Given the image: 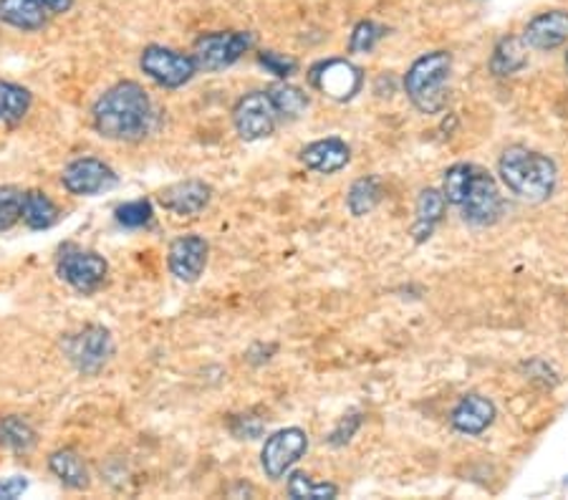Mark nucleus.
Here are the masks:
<instances>
[{
  "label": "nucleus",
  "mask_w": 568,
  "mask_h": 500,
  "mask_svg": "<svg viewBox=\"0 0 568 500\" xmlns=\"http://www.w3.org/2000/svg\"><path fill=\"white\" fill-rule=\"evenodd\" d=\"M473 172H475V165H468V163L452 165L448 172H445L442 195L450 205H458V207L462 205V200H465V195H468L470 180H473Z\"/></svg>",
  "instance_id": "27"
},
{
  "label": "nucleus",
  "mask_w": 568,
  "mask_h": 500,
  "mask_svg": "<svg viewBox=\"0 0 568 500\" xmlns=\"http://www.w3.org/2000/svg\"><path fill=\"white\" fill-rule=\"evenodd\" d=\"M362 69L346 59H329L311 69V84L334 102H348L362 88Z\"/></svg>",
  "instance_id": "9"
},
{
  "label": "nucleus",
  "mask_w": 568,
  "mask_h": 500,
  "mask_svg": "<svg viewBox=\"0 0 568 500\" xmlns=\"http://www.w3.org/2000/svg\"><path fill=\"white\" fill-rule=\"evenodd\" d=\"M301 159L308 169H313V172L331 175L348 165V159H352V147H348L344 140H339V136H329V140L308 144V147L301 152Z\"/></svg>",
  "instance_id": "17"
},
{
  "label": "nucleus",
  "mask_w": 568,
  "mask_h": 500,
  "mask_svg": "<svg viewBox=\"0 0 568 500\" xmlns=\"http://www.w3.org/2000/svg\"><path fill=\"white\" fill-rule=\"evenodd\" d=\"M288 496L291 498H336L339 488L334 483H316L311 475L296 473L288 478Z\"/></svg>",
  "instance_id": "28"
},
{
  "label": "nucleus",
  "mask_w": 568,
  "mask_h": 500,
  "mask_svg": "<svg viewBox=\"0 0 568 500\" xmlns=\"http://www.w3.org/2000/svg\"><path fill=\"white\" fill-rule=\"evenodd\" d=\"M23 200H26V192L0 188V233L11 230L15 223L23 221Z\"/></svg>",
  "instance_id": "29"
},
{
  "label": "nucleus",
  "mask_w": 568,
  "mask_h": 500,
  "mask_svg": "<svg viewBox=\"0 0 568 500\" xmlns=\"http://www.w3.org/2000/svg\"><path fill=\"white\" fill-rule=\"evenodd\" d=\"M498 175L506 188L525 203H546L558 182L556 163L541 152L513 144L498 159Z\"/></svg>",
  "instance_id": "2"
},
{
  "label": "nucleus",
  "mask_w": 568,
  "mask_h": 500,
  "mask_svg": "<svg viewBox=\"0 0 568 500\" xmlns=\"http://www.w3.org/2000/svg\"><path fill=\"white\" fill-rule=\"evenodd\" d=\"M67 357L81 374H96L114 357V338L109 329L86 326L67 338Z\"/></svg>",
  "instance_id": "7"
},
{
  "label": "nucleus",
  "mask_w": 568,
  "mask_h": 500,
  "mask_svg": "<svg viewBox=\"0 0 568 500\" xmlns=\"http://www.w3.org/2000/svg\"><path fill=\"white\" fill-rule=\"evenodd\" d=\"M523 41L535 51H554L568 41V13L566 11H546L529 21L523 31Z\"/></svg>",
  "instance_id": "15"
},
{
  "label": "nucleus",
  "mask_w": 568,
  "mask_h": 500,
  "mask_svg": "<svg viewBox=\"0 0 568 500\" xmlns=\"http://www.w3.org/2000/svg\"><path fill=\"white\" fill-rule=\"evenodd\" d=\"M256 44L250 31H217V34H202L192 46V59L200 71H223L242 59Z\"/></svg>",
  "instance_id": "4"
},
{
  "label": "nucleus",
  "mask_w": 568,
  "mask_h": 500,
  "mask_svg": "<svg viewBox=\"0 0 568 500\" xmlns=\"http://www.w3.org/2000/svg\"><path fill=\"white\" fill-rule=\"evenodd\" d=\"M462 215L475 225H493L502 213V195L493 177L475 167L473 180H470L468 195L462 200Z\"/></svg>",
  "instance_id": "11"
},
{
  "label": "nucleus",
  "mask_w": 568,
  "mask_h": 500,
  "mask_svg": "<svg viewBox=\"0 0 568 500\" xmlns=\"http://www.w3.org/2000/svg\"><path fill=\"white\" fill-rule=\"evenodd\" d=\"M258 61H261V67L268 71V74L279 76L281 82H286V79H291L298 71L296 59H291V56L279 51H263L258 56Z\"/></svg>",
  "instance_id": "32"
},
{
  "label": "nucleus",
  "mask_w": 568,
  "mask_h": 500,
  "mask_svg": "<svg viewBox=\"0 0 568 500\" xmlns=\"http://www.w3.org/2000/svg\"><path fill=\"white\" fill-rule=\"evenodd\" d=\"M495 419V405L483 394H465L450 413V425L462 434H481Z\"/></svg>",
  "instance_id": "16"
},
{
  "label": "nucleus",
  "mask_w": 568,
  "mask_h": 500,
  "mask_svg": "<svg viewBox=\"0 0 568 500\" xmlns=\"http://www.w3.org/2000/svg\"><path fill=\"white\" fill-rule=\"evenodd\" d=\"M308 450V434L301 427H286V430L273 432L265 440L261 453V467L268 478L279 480L294 467Z\"/></svg>",
  "instance_id": "8"
},
{
  "label": "nucleus",
  "mask_w": 568,
  "mask_h": 500,
  "mask_svg": "<svg viewBox=\"0 0 568 500\" xmlns=\"http://www.w3.org/2000/svg\"><path fill=\"white\" fill-rule=\"evenodd\" d=\"M51 11L40 0H0V23L34 34L48 23Z\"/></svg>",
  "instance_id": "18"
},
{
  "label": "nucleus",
  "mask_w": 568,
  "mask_h": 500,
  "mask_svg": "<svg viewBox=\"0 0 568 500\" xmlns=\"http://www.w3.org/2000/svg\"><path fill=\"white\" fill-rule=\"evenodd\" d=\"M263 432H265L263 419H258V417H235L233 434L238 440H258Z\"/></svg>",
  "instance_id": "33"
},
{
  "label": "nucleus",
  "mask_w": 568,
  "mask_h": 500,
  "mask_svg": "<svg viewBox=\"0 0 568 500\" xmlns=\"http://www.w3.org/2000/svg\"><path fill=\"white\" fill-rule=\"evenodd\" d=\"M40 3H44L48 11H51V15L54 13H67L71 8V0H40Z\"/></svg>",
  "instance_id": "36"
},
{
  "label": "nucleus",
  "mask_w": 568,
  "mask_h": 500,
  "mask_svg": "<svg viewBox=\"0 0 568 500\" xmlns=\"http://www.w3.org/2000/svg\"><path fill=\"white\" fill-rule=\"evenodd\" d=\"M213 190L202 180L175 182L159 192V203L177 217H194L210 205Z\"/></svg>",
  "instance_id": "14"
},
{
  "label": "nucleus",
  "mask_w": 568,
  "mask_h": 500,
  "mask_svg": "<svg viewBox=\"0 0 568 500\" xmlns=\"http://www.w3.org/2000/svg\"><path fill=\"white\" fill-rule=\"evenodd\" d=\"M359 427H362V415H348V417H344V419H341V422L336 425V430L331 432L329 442H331V445H334V448L346 445V442L354 438V432L359 430Z\"/></svg>",
  "instance_id": "34"
},
{
  "label": "nucleus",
  "mask_w": 568,
  "mask_h": 500,
  "mask_svg": "<svg viewBox=\"0 0 568 500\" xmlns=\"http://www.w3.org/2000/svg\"><path fill=\"white\" fill-rule=\"evenodd\" d=\"M381 36H384V28L377 26L375 21H362L356 23L352 31V41H348V51L352 53H369L375 48Z\"/></svg>",
  "instance_id": "30"
},
{
  "label": "nucleus",
  "mask_w": 568,
  "mask_h": 500,
  "mask_svg": "<svg viewBox=\"0 0 568 500\" xmlns=\"http://www.w3.org/2000/svg\"><path fill=\"white\" fill-rule=\"evenodd\" d=\"M566 67H568V53H566Z\"/></svg>",
  "instance_id": "37"
},
{
  "label": "nucleus",
  "mask_w": 568,
  "mask_h": 500,
  "mask_svg": "<svg viewBox=\"0 0 568 500\" xmlns=\"http://www.w3.org/2000/svg\"><path fill=\"white\" fill-rule=\"evenodd\" d=\"M48 471L59 478L61 486H67L71 490H84L88 486V471L84 457L71 448L51 453V457H48Z\"/></svg>",
  "instance_id": "19"
},
{
  "label": "nucleus",
  "mask_w": 568,
  "mask_h": 500,
  "mask_svg": "<svg viewBox=\"0 0 568 500\" xmlns=\"http://www.w3.org/2000/svg\"><path fill=\"white\" fill-rule=\"evenodd\" d=\"M445 205H448V200H445L440 190H435V188L422 190L417 198V223H415V228H412V236H415L417 240H425L433 236L435 225L440 223L445 215Z\"/></svg>",
  "instance_id": "21"
},
{
  "label": "nucleus",
  "mask_w": 568,
  "mask_h": 500,
  "mask_svg": "<svg viewBox=\"0 0 568 500\" xmlns=\"http://www.w3.org/2000/svg\"><path fill=\"white\" fill-rule=\"evenodd\" d=\"M379 198H381V184L377 177H362V180H356L352 184V190H348V195H346L348 213H352L354 217L367 215L377 207Z\"/></svg>",
  "instance_id": "25"
},
{
  "label": "nucleus",
  "mask_w": 568,
  "mask_h": 500,
  "mask_svg": "<svg viewBox=\"0 0 568 500\" xmlns=\"http://www.w3.org/2000/svg\"><path fill=\"white\" fill-rule=\"evenodd\" d=\"M452 71V56L448 51H433L419 56L404 76V92L422 115H437L448 104V82Z\"/></svg>",
  "instance_id": "3"
},
{
  "label": "nucleus",
  "mask_w": 568,
  "mask_h": 500,
  "mask_svg": "<svg viewBox=\"0 0 568 500\" xmlns=\"http://www.w3.org/2000/svg\"><path fill=\"white\" fill-rule=\"evenodd\" d=\"M525 63H529V44L516 36L500 38L490 56V71L495 76H513Z\"/></svg>",
  "instance_id": "20"
},
{
  "label": "nucleus",
  "mask_w": 568,
  "mask_h": 500,
  "mask_svg": "<svg viewBox=\"0 0 568 500\" xmlns=\"http://www.w3.org/2000/svg\"><path fill=\"white\" fill-rule=\"evenodd\" d=\"M31 102H34V96H31L28 88L0 79V122L19 124L28 115Z\"/></svg>",
  "instance_id": "24"
},
{
  "label": "nucleus",
  "mask_w": 568,
  "mask_h": 500,
  "mask_svg": "<svg viewBox=\"0 0 568 500\" xmlns=\"http://www.w3.org/2000/svg\"><path fill=\"white\" fill-rule=\"evenodd\" d=\"M59 276L79 294H94L109 276V263L92 250H67L59 261Z\"/></svg>",
  "instance_id": "10"
},
{
  "label": "nucleus",
  "mask_w": 568,
  "mask_h": 500,
  "mask_svg": "<svg viewBox=\"0 0 568 500\" xmlns=\"http://www.w3.org/2000/svg\"><path fill=\"white\" fill-rule=\"evenodd\" d=\"M61 182L71 195L84 198V195H99V192L109 190L111 184L117 182V175H114L111 167L104 165L102 159L79 157L71 165L63 167Z\"/></svg>",
  "instance_id": "12"
},
{
  "label": "nucleus",
  "mask_w": 568,
  "mask_h": 500,
  "mask_svg": "<svg viewBox=\"0 0 568 500\" xmlns=\"http://www.w3.org/2000/svg\"><path fill=\"white\" fill-rule=\"evenodd\" d=\"M26 490H28V480L21 478V475H13V478L0 480V498L13 500V498H19V496L26 493Z\"/></svg>",
  "instance_id": "35"
},
{
  "label": "nucleus",
  "mask_w": 568,
  "mask_h": 500,
  "mask_svg": "<svg viewBox=\"0 0 568 500\" xmlns=\"http://www.w3.org/2000/svg\"><path fill=\"white\" fill-rule=\"evenodd\" d=\"M59 207L54 205V200L40 190H28L26 200H23V223L31 230H48L51 225L59 223Z\"/></svg>",
  "instance_id": "22"
},
{
  "label": "nucleus",
  "mask_w": 568,
  "mask_h": 500,
  "mask_svg": "<svg viewBox=\"0 0 568 500\" xmlns=\"http://www.w3.org/2000/svg\"><path fill=\"white\" fill-rule=\"evenodd\" d=\"M268 94H271L275 109L283 119H298L308 109V96L298 86L279 82L268 88Z\"/></svg>",
  "instance_id": "26"
},
{
  "label": "nucleus",
  "mask_w": 568,
  "mask_h": 500,
  "mask_svg": "<svg viewBox=\"0 0 568 500\" xmlns=\"http://www.w3.org/2000/svg\"><path fill=\"white\" fill-rule=\"evenodd\" d=\"M208 253L210 248L205 243V238L190 233V236L173 240V246L167 250V265L177 281H182V284H194V281L202 276V271H205Z\"/></svg>",
  "instance_id": "13"
},
{
  "label": "nucleus",
  "mask_w": 568,
  "mask_h": 500,
  "mask_svg": "<svg viewBox=\"0 0 568 500\" xmlns=\"http://www.w3.org/2000/svg\"><path fill=\"white\" fill-rule=\"evenodd\" d=\"M36 445V430L19 415L0 419V448L11 453H31Z\"/></svg>",
  "instance_id": "23"
},
{
  "label": "nucleus",
  "mask_w": 568,
  "mask_h": 500,
  "mask_svg": "<svg viewBox=\"0 0 568 500\" xmlns=\"http://www.w3.org/2000/svg\"><path fill=\"white\" fill-rule=\"evenodd\" d=\"M154 107L137 82H119L94 104L96 132L114 142H140L150 134Z\"/></svg>",
  "instance_id": "1"
},
{
  "label": "nucleus",
  "mask_w": 568,
  "mask_h": 500,
  "mask_svg": "<svg viewBox=\"0 0 568 500\" xmlns=\"http://www.w3.org/2000/svg\"><path fill=\"white\" fill-rule=\"evenodd\" d=\"M279 119L281 115L268 92L246 94L233 109L235 132H238L240 140L246 142H258V140H265V136H271L275 132Z\"/></svg>",
  "instance_id": "6"
},
{
  "label": "nucleus",
  "mask_w": 568,
  "mask_h": 500,
  "mask_svg": "<svg viewBox=\"0 0 568 500\" xmlns=\"http://www.w3.org/2000/svg\"><path fill=\"white\" fill-rule=\"evenodd\" d=\"M152 215L154 210L150 200H132V203L117 207V223L125 228H144V225H150Z\"/></svg>",
  "instance_id": "31"
},
{
  "label": "nucleus",
  "mask_w": 568,
  "mask_h": 500,
  "mask_svg": "<svg viewBox=\"0 0 568 500\" xmlns=\"http://www.w3.org/2000/svg\"><path fill=\"white\" fill-rule=\"evenodd\" d=\"M140 69L152 79V82H157L165 88H180L200 71L198 63L192 59V53L175 51V48H167V46L144 48Z\"/></svg>",
  "instance_id": "5"
}]
</instances>
